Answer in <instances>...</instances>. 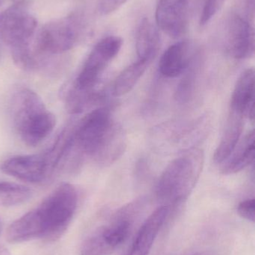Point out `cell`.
Here are the masks:
<instances>
[{
  "label": "cell",
  "instance_id": "cell-27",
  "mask_svg": "<svg viewBox=\"0 0 255 255\" xmlns=\"http://www.w3.org/2000/svg\"><path fill=\"white\" fill-rule=\"evenodd\" d=\"M3 19H4V13H0V36H1V27H2Z\"/></svg>",
  "mask_w": 255,
  "mask_h": 255
},
{
  "label": "cell",
  "instance_id": "cell-24",
  "mask_svg": "<svg viewBox=\"0 0 255 255\" xmlns=\"http://www.w3.org/2000/svg\"><path fill=\"white\" fill-rule=\"evenodd\" d=\"M127 0H101L100 10L103 14L107 15L119 8Z\"/></svg>",
  "mask_w": 255,
  "mask_h": 255
},
{
  "label": "cell",
  "instance_id": "cell-10",
  "mask_svg": "<svg viewBox=\"0 0 255 255\" xmlns=\"http://www.w3.org/2000/svg\"><path fill=\"white\" fill-rule=\"evenodd\" d=\"M190 0H160L156 10L157 26L172 37L184 33Z\"/></svg>",
  "mask_w": 255,
  "mask_h": 255
},
{
  "label": "cell",
  "instance_id": "cell-4",
  "mask_svg": "<svg viewBox=\"0 0 255 255\" xmlns=\"http://www.w3.org/2000/svg\"><path fill=\"white\" fill-rule=\"evenodd\" d=\"M144 208L143 200L124 205L84 240L82 255H110L128 239Z\"/></svg>",
  "mask_w": 255,
  "mask_h": 255
},
{
  "label": "cell",
  "instance_id": "cell-9",
  "mask_svg": "<svg viewBox=\"0 0 255 255\" xmlns=\"http://www.w3.org/2000/svg\"><path fill=\"white\" fill-rule=\"evenodd\" d=\"M0 169L3 173L25 182H42L49 176V169L44 154H24L6 159Z\"/></svg>",
  "mask_w": 255,
  "mask_h": 255
},
{
  "label": "cell",
  "instance_id": "cell-3",
  "mask_svg": "<svg viewBox=\"0 0 255 255\" xmlns=\"http://www.w3.org/2000/svg\"><path fill=\"white\" fill-rule=\"evenodd\" d=\"M10 116L21 140L29 146L43 142L56 124L55 116L47 110L40 96L28 88L19 90L13 95Z\"/></svg>",
  "mask_w": 255,
  "mask_h": 255
},
{
  "label": "cell",
  "instance_id": "cell-1",
  "mask_svg": "<svg viewBox=\"0 0 255 255\" xmlns=\"http://www.w3.org/2000/svg\"><path fill=\"white\" fill-rule=\"evenodd\" d=\"M77 204L74 186L60 184L37 208L19 218L21 230L29 241H55L67 230Z\"/></svg>",
  "mask_w": 255,
  "mask_h": 255
},
{
  "label": "cell",
  "instance_id": "cell-5",
  "mask_svg": "<svg viewBox=\"0 0 255 255\" xmlns=\"http://www.w3.org/2000/svg\"><path fill=\"white\" fill-rule=\"evenodd\" d=\"M28 2L22 0L6 9L4 13L1 37L11 49L15 64L25 70L36 65L30 43L37 26L34 16L28 13Z\"/></svg>",
  "mask_w": 255,
  "mask_h": 255
},
{
  "label": "cell",
  "instance_id": "cell-25",
  "mask_svg": "<svg viewBox=\"0 0 255 255\" xmlns=\"http://www.w3.org/2000/svg\"><path fill=\"white\" fill-rule=\"evenodd\" d=\"M247 10L248 16L253 19L255 16V0H246Z\"/></svg>",
  "mask_w": 255,
  "mask_h": 255
},
{
  "label": "cell",
  "instance_id": "cell-16",
  "mask_svg": "<svg viewBox=\"0 0 255 255\" xmlns=\"http://www.w3.org/2000/svg\"><path fill=\"white\" fill-rule=\"evenodd\" d=\"M244 118V115L231 111L221 141L214 154L216 163L226 161L235 151L242 135Z\"/></svg>",
  "mask_w": 255,
  "mask_h": 255
},
{
  "label": "cell",
  "instance_id": "cell-22",
  "mask_svg": "<svg viewBox=\"0 0 255 255\" xmlns=\"http://www.w3.org/2000/svg\"><path fill=\"white\" fill-rule=\"evenodd\" d=\"M226 0H205L200 17L201 26H205L218 13Z\"/></svg>",
  "mask_w": 255,
  "mask_h": 255
},
{
  "label": "cell",
  "instance_id": "cell-14",
  "mask_svg": "<svg viewBox=\"0 0 255 255\" xmlns=\"http://www.w3.org/2000/svg\"><path fill=\"white\" fill-rule=\"evenodd\" d=\"M127 147V135L121 127L113 124L93 158L99 164L109 166L122 156Z\"/></svg>",
  "mask_w": 255,
  "mask_h": 255
},
{
  "label": "cell",
  "instance_id": "cell-20",
  "mask_svg": "<svg viewBox=\"0 0 255 255\" xmlns=\"http://www.w3.org/2000/svg\"><path fill=\"white\" fill-rule=\"evenodd\" d=\"M31 190L22 184L0 181V206L12 207L28 200Z\"/></svg>",
  "mask_w": 255,
  "mask_h": 255
},
{
  "label": "cell",
  "instance_id": "cell-7",
  "mask_svg": "<svg viewBox=\"0 0 255 255\" xmlns=\"http://www.w3.org/2000/svg\"><path fill=\"white\" fill-rule=\"evenodd\" d=\"M113 125L111 112L106 107L94 109L73 128V148L79 156L94 157Z\"/></svg>",
  "mask_w": 255,
  "mask_h": 255
},
{
  "label": "cell",
  "instance_id": "cell-26",
  "mask_svg": "<svg viewBox=\"0 0 255 255\" xmlns=\"http://www.w3.org/2000/svg\"><path fill=\"white\" fill-rule=\"evenodd\" d=\"M0 255H10L7 249L4 247H0Z\"/></svg>",
  "mask_w": 255,
  "mask_h": 255
},
{
  "label": "cell",
  "instance_id": "cell-13",
  "mask_svg": "<svg viewBox=\"0 0 255 255\" xmlns=\"http://www.w3.org/2000/svg\"><path fill=\"white\" fill-rule=\"evenodd\" d=\"M231 111L247 116L252 121L255 118V71L247 69L240 76L231 100Z\"/></svg>",
  "mask_w": 255,
  "mask_h": 255
},
{
  "label": "cell",
  "instance_id": "cell-30",
  "mask_svg": "<svg viewBox=\"0 0 255 255\" xmlns=\"http://www.w3.org/2000/svg\"></svg>",
  "mask_w": 255,
  "mask_h": 255
},
{
  "label": "cell",
  "instance_id": "cell-6",
  "mask_svg": "<svg viewBox=\"0 0 255 255\" xmlns=\"http://www.w3.org/2000/svg\"><path fill=\"white\" fill-rule=\"evenodd\" d=\"M82 32V21L77 15L55 19L40 30L36 40V49L41 53H63L77 43Z\"/></svg>",
  "mask_w": 255,
  "mask_h": 255
},
{
  "label": "cell",
  "instance_id": "cell-11",
  "mask_svg": "<svg viewBox=\"0 0 255 255\" xmlns=\"http://www.w3.org/2000/svg\"><path fill=\"white\" fill-rule=\"evenodd\" d=\"M228 49L236 59H245L254 55V29L248 20L238 14L232 16L229 23Z\"/></svg>",
  "mask_w": 255,
  "mask_h": 255
},
{
  "label": "cell",
  "instance_id": "cell-17",
  "mask_svg": "<svg viewBox=\"0 0 255 255\" xmlns=\"http://www.w3.org/2000/svg\"><path fill=\"white\" fill-rule=\"evenodd\" d=\"M160 46V37L157 28L145 18L141 22L136 35V52L139 59L151 63Z\"/></svg>",
  "mask_w": 255,
  "mask_h": 255
},
{
  "label": "cell",
  "instance_id": "cell-19",
  "mask_svg": "<svg viewBox=\"0 0 255 255\" xmlns=\"http://www.w3.org/2000/svg\"><path fill=\"white\" fill-rule=\"evenodd\" d=\"M150 64L149 61L138 59L137 61L124 69L114 82L112 95L120 97L130 92L143 76Z\"/></svg>",
  "mask_w": 255,
  "mask_h": 255
},
{
  "label": "cell",
  "instance_id": "cell-8",
  "mask_svg": "<svg viewBox=\"0 0 255 255\" xmlns=\"http://www.w3.org/2000/svg\"><path fill=\"white\" fill-rule=\"evenodd\" d=\"M122 45V39L117 36H109L99 41L85 61L73 88L79 91L93 89L105 69L121 50Z\"/></svg>",
  "mask_w": 255,
  "mask_h": 255
},
{
  "label": "cell",
  "instance_id": "cell-29",
  "mask_svg": "<svg viewBox=\"0 0 255 255\" xmlns=\"http://www.w3.org/2000/svg\"><path fill=\"white\" fill-rule=\"evenodd\" d=\"M1 0H0V7H1Z\"/></svg>",
  "mask_w": 255,
  "mask_h": 255
},
{
  "label": "cell",
  "instance_id": "cell-18",
  "mask_svg": "<svg viewBox=\"0 0 255 255\" xmlns=\"http://www.w3.org/2000/svg\"><path fill=\"white\" fill-rule=\"evenodd\" d=\"M235 148H237L236 151H234V154L232 153L233 155L232 157L227 159V163L222 169V173L224 175H232L241 172L254 162V130L247 133V136Z\"/></svg>",
  "mask_w": 255,
  "mask_h": 255
},
{
  "label": "cell",
  "instance_id": "cell-12",
  "mask_svg": "<svg viewBox=\"0 0 255 255\" xmlns=\"http://www.w3.org/2000/svg\"><path fill=\"white\" fill-rule=\"evenodd\" d=\"M171 209L161 205L144 222L136 234L127 255H148L163 225L169 217Z\"/></svg>",
  "mask_w": 255,
  "mask_h": 255
},
{
  "label": "cell",
  "instance_id": "cell-23",
  "mask_svg": "<svg viewBox=\"0 0 255 255\" xmlns=\"http://www.w3.org/2000/svg\"><path fill=\"white\" fill-rule=\"evenodd\" d=\"M238 212L242 218L255 223V199H247L239 204Z\"/></svg>",
  "mask_w": 255,
  "mask_h": 255
},
{
  "label": "cell",
  "instance_id": "cell-15",
  "mask_svg": "<svg viewBox=\"0 0 255 255\" xmlns=\"http://www.w3.org/2000/svg\"><path fill=\"white\" fill-rule=\"evenodd\" d=\"M190 46L181 41L169 46L160 58L159 69L168 78L178 77L184 73L190 64Z\"/></svg>",
  "mask_w": 255,
  "mask_h": 255
},
{
  "label": "cell",
  "instance_id": "cell-28",
  "mask_svg": "<svg viewBox=\"0 0 255 255\" xmlns=\"http://www.w3.org/2000/svg\"><path fill=\"white\" fill-rule=\"evenodd\" d=\"M1 229H2V224H1V220H0V235L1 233Z\"/></svg>",
  "mask_w": 255,
  "mask_h": 255
},
{
  "label": "cell",
  "instance_id": "cell-21",
  "mask_svg": "<svg viewBox=\"0 0 255 255\" xmlns=\"http://www.w3.org/2000/svg\"><path fill=\"white\" fill-rule=\"evenodd\" d=\"M184 73L185 74L183 76L175 92V99L181 103H187L194 92L197 79V68H196L195 65H191L190 63Z\"/></svg>",
  "mask_w": 255,
  "mask_h": 255
},
{
  "label": "cell",
  "instance_id": "cell-2",
  "mask_svg": "<svg viewBox=\"0 0 255 255\" xmlns=\"http://www.w3.org/2000/svg\"><path fill=\"white\" fill-rule=\"evenodd\" d=\"M203 165V151L199 148L188 150L169 163L156 187L161 205L172 211L182 205L196 187Z\"/></svg>",
  "mask_w": 255,
  "mask_h": 255
}]
</instances>
